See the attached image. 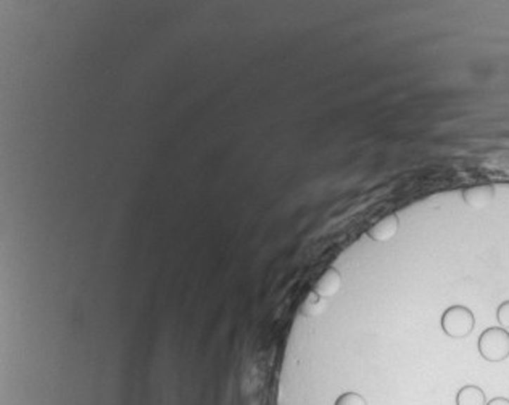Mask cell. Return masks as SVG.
Returning a JSON list of instances; mask_svg holds the SVG:
<instances>
[{"instance_id":"cell-3","label":"cell","mask_w":509,"mask_h":405,"mask_svg":"<svg viewBox=\"0 0 509 405\" xmlns=\"http://www.w3.org/2000/svg\"><path fill=\"white\" fill-rule=\"evenodd\" d=\"M463 199L468 206L474 209H484L495 199L494 185H475L463 190Z\"/></svg>"},{"instance_id":"cell-5","label":"cell","mask_w":509,"mask_h":405,"mask_svg":"<svg viewBox=\"0 0 509 405\" xmlns=\"http://www.w3.org/2000/svg\"><path fill=\"white\" fill-rule=\"evenodd\" d=\"M342 286V277L340 272L330 267L323 274V277L318 280L316 286H314V293L321 298H332L337 295V291L340 290Z\"/></svg>"},{"instance_id":"cell-9","label":"cell","mask_w":509,"mask_h":405,"mask_svg":"<svg viewBox=\"0 0 509 405\" xmlns=\"http://www.w3.org/2000/svg\"><path fill=\"white\" fill-rule=\"evenodd\" d=\"M487 405H509V399H506V397H495V399H491L490 402H487Z\"/></svg>"},{"instance_id":"cell-1","label":"cell","mask_w":509,"mask_h":405,"mask_svg":"<svg viewBox=\"0 0 509 405\" xmlns=\"http://www.w3.org/2000/svg\"><path fill=\"white\" fill-rule=\"evenodd\" d=\"M479 354L489 362H503L509 357V331L501 326L487 328L479 338Z\"/></svg>"},{"instance_id":"cell-2","label":"cell","mask_w":509,"mask_h":405,"mask_svg":"<svg viewBox=\"0 0 509 405\" xmlns=\"http://www.w3.org/2000/svg\"><path fill=\"white\" fill-rule=\"evenodd\" d=\"M440 324L446 336L461 340V338H466L472 333L475 326V317L471 309L464 306H453L445 310Z\"/></svg>"},{"instance_id":"cell-6","label":"cell","mask_w":509,"mask_h":405,"mask_svg":"<svg viewBox=\"0 0 509 405\" xmlns=\"http://www.w3.org/2000/svg\"><path fill=\"white\" fill-rule=\"evenodd\" d=\"M456 405H487L485 392L479 386H464L456 394Z\"/></svg>"},{"instance_id":"cell-4","label":"cell","mask_w":509,"mask_h":405,"mask_svg":"<svg viewBox=\"0 0 509 405\" xmlns=\"http://www.w3.org/2000/svg\"><path fill=\"white\" fill-rule=\"evenodd\" d=\"M398 225H400V220H398L397 214H389L385 215L384 219H380L378 224H374L368 230V237L374 241H389L397 235Z\"/></svg>"},{"instance_id":"cell-8","label":"cell","mask_w":509,"mask_h":405,"mask_svg":"<svg viewBox=\"0 0 509 405\" xmlns=\"http://www.w3.org/2000/svg\"><path fill=\"white\" fill-rule=\"evenodd\" d=\"M496 319L501 328L509 330V301L500 304V307L496 310Z\"/></svg>"},{"instance_id":"cell-7","label":"cell","mask_w":509,"mask_h":405,"mask_svg":"<svg viewBox=\"0 0 509 405\" xmlns=\"http://www.w3.org/2000/svg\"><path fill=\"white\" fill-rule=\"evenodd\" d=\"M334 405H368L366 399L358 392H344L342 396L337 397Z\"/></svg>"}]
</instances>
